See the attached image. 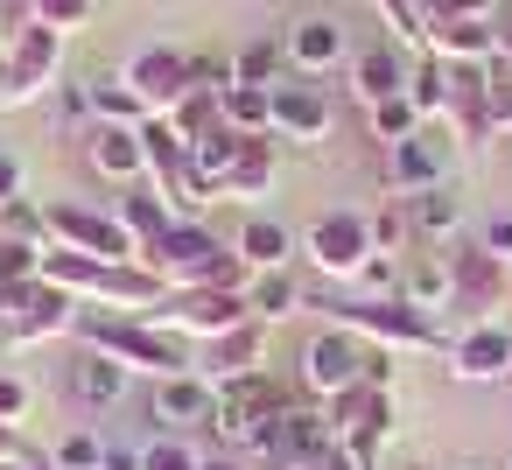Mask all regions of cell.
Masks as SVG:
<instances>
[{
    "label": "cell",
    "mask_w": 512,
    "mask_h": 470,
    "mask_svg": "<svg viewBox=\"0 0 512 470\" xmlns=\"http://www.w3.org/2000/svg\"><path fill=\"white\" fill-rule=\"evenodd\" d=\"M71 337H78V351H99V358H113V365H127V372H148V379L197 372V358H190V337H176V330H162V323H148V316L85 309Z\"/></svg>",
    "instance_id": "6da1fadb"
},
{
    "label": "cell",
    "mask_w": 512,
    "mask_h": 470,
    "mask_svg": "<svg viewBox=\"0 0 512 470\" xmlns=\"http://www.w3.org/2000/svg\"><path fill=\"white\" fill-rule=\"evenodd\" d=\"M141 267H148L162 288H246V281H253V267L239 260V246H225V239L204 232L197 218H176V225L141 253Z\"/></svg>",
    "instance_id": "7a4b0ae2"
},
{
    "label": "cell",
    "mask_w": 512,
    "mask_h": 470,
    "mask_svg": "<svg viewBox=\"0 0 512 470\" xmlns=\"http://www.w3.org/2000/svg\"><path fill=\"white\" fill-rule=\"evenodd\" d=\"M309 309H323L330 330H351V337H365L379 351H449L442 323L421 316V309H407L400 295H323Z\"/></svg>",
    "instance_id": "3957f363"
},
{
    "label": "cell",
    "mask_w": 512,
    "mask_h": 470,
    "mask_svg": "<svg viewBox=\"0 0 512 470\" xmlns=\"http://www.w3.org/2000/svg\"><path fill=\"white\" fill-rule=\"evenodd\" d=\"M295 407V393L274 379V372H246V379H232V386H218V414H211V435L225 442V449H253L260 435H267V421H281Z\"/></svg>",
    "instance_id": "277c9868"
},
{
    "label": "cell",
    "mask_w": 512,
    "mask_h": 470,
    "mask_svg": "<svg viewBox=\"0 0 512 470\" xmlns=\"http://www.w3.org/2000/svg\"><path fill=\"white\" fill-rule=\"evenodd\" d=\"M148 323H162V330H176V337L211 344V337H225V330L253 323V309H246V288H169V295L148 309Z\"/></svg>",
    "instance_id": "5b68a950"
},
{
    "label": "cell",
    "mask_w": 512,
    "mask_h": 470,
    "mask_svg": "<svg viewBox=\"0 0 512 470\" xmlns=\"http://www.w3.org/2000/svg\"><path fill=\"white\" fill-rule=\"evenodd\" d=\"M302 253H309V267H316L323 281H358L365 260L379 253V246H372V218H365V211H323V218L302 232Z\"/></svg>",
    "instance_id": "8992f818"
},
{
    "label": "cell",
    "mask_w": 512,
    "mask_h": 470,
    "mask_svg": "<svg viewBox=\"0 0 512 470\" xmlns=\"http://www.w3.org/2000/svg\"><path fill=\"white\" fill-rule=\"evenodd\" d=\"M505 288H512V267L505 260H491L484 246H456L449 253V323L456 330H470V323H491V309L505 302Z\"/></svg>",
    "instance_id": "52a82bcc"
},
{
    "label": "cell",
    "mask_w": 512,
    "mask_h": 470,
    "mask_svg": "<svg viewBox=\"0 0 512 470\" xmlns=\"http://www.w3.org/2000/svg\"><path fill=\"white\" fill-rule=\"evenodd\" d=\"M50 218V246L92 253V260H141L134 232L120 225V211H92V204H43Z\"/></svg>",
    "instance_id": "ba28073f"
},
{
    "label": "cell",
    "mask_w": 512,
    "mask_h": 470,
    "mask_svg": "<svg viewBox=\"0 0 512 470\" xmlns=\"http://www.w3.org/2000/svg\"><path fill=\"white\" fill-rule=\"evenodd\" d=\"M120 78L134 85V99L148 106V120H155V113H176V106L197 92V78H190V57H183V50H169V43H148V50H134Z\"/></svg>",
    "instance_id": "9c48e42d"
},
{
    "label": "cell",
    "mask_w": 512,
    "mask_h": 470,
    "mask_svg": "<svg viewBox=\"0 0 512 470\" xmlns=\"http://www.w3.org/2000/svg\"><path fill=\"white\" fill-rule=\"evenodd\" d=\"M302 386H309L316 400H337V393L365 386V337H351V330H316V337L302 344Z\"/></svg>",
    "instance_id": "30bf717a"
},
{
    "label": "cell",
    "mask_w": 512,
    "mask_h": 470,
    "mask_svg": "<svg viewBox=\"0 0 512 470\" xmlns=\"http://www.w3.org/2000/svg\"><path fill=\"white\" fill-rule=\"evenodd\" d=\"M323 421L337 435V449H358V456H379V435L393 428V386H351L337 400H323Z\"/></svg>",
    "instance_id": "8fae6325"
},
{
    "label": "cell",
    "mask_w": 512,
    "mask_h": 470,
    "mask_svg": "<svg viewBox=\"0 0 512 470\" xmlns=\"http://www.w3.org/2000/svg\"><path fill=\"white\" fill-rule=\"evenodd\" d=\"M64 71V36L57 29H29L22 43H8V92H0V106H36Z\"/></svg>",
    "instance_id": "7c38bea8"
},
{
    "label": "cell",
    "mask_w": 512,
    "mask_h": 470,
    "mask_svg": "<svg viewBox=\"0 0 512 470\" xmlns=\"http://www.w3.org/2000/svg\"><path fill=\"white\" fill-rule=\"evenodd\" d=\"M85 316L78 295H64L57 281H29L15 288V316H8V344H43V337H71Z\"/></svg>",
    "instance_id": "4fadbf2b"
},
{
    "label": "cell",
    "mask_w": 512,
    "mask_h": 470,
    "mask_svg": "<svg viewBox=\"0 0 512 470\" xmlns=\"http://www.w3.org/2000/svg\"><path fill=\"white\" fill-rule=\"evenodd\" d=\"M337 127V106L323 99V85L309 78H274V134L295 148H323Z\"/></svg>",
    "instance_id": "5bb4252c"
},
{
    "label": "cell",
    "mask_w": 512,
    "mask_h": 470,
    "mask_svg": "<svg viewBox=\"0 0 512 470\" xmlns=\"http://www.w3.org/2000/svg\"><path fill=\"white\" fill-rule=\"evenodd\" d=\"M442 358H449V379H463V386H491V379L512 372V330H505V323H470V330L449 337Z\"/></svg>",
    "instance_id": "9a60e30c"
},
{
    "label": "cell",
    "mask_w": 512,
    "mask_h": 470,
    "mask_svg": "<svg viewBox=\"0 0 512 470\" xmlns=\"http://www.w3.org/2000/svg\"><path fill=\"white\" fill-rule=\"evenodd\" d=\"M148 414H155V428H162V435H183V428H211V414H218V386H211L204 372H176V379H155V393H148Z\"/></svg>",
    "instance_id": "2e32d148"
},
{
    "label": "cell",
    "mask_w": 512,
    "mask_h": 470,
    "mask_svg": "<svg viewBox=\"0 0 512 470\" xmlns=\"http://www.w3.org/2000/svg\"><path fill=\"white\" fill-rule=\"evenodd\" d=\"M267 337H274V323H239V330H225V337H211L204 344V358H197V372L211 379V386H232V379H246V372H267Z\"/></svg>",
    "instance_id": "e0dca14e"
},
{
    "label": "cell",
    "mask_w": 512,
    "mask_h": 470,
    "mask_svg": "<svg viewBox=\"0 0 512 470\" xmlns=\"http://www.w3.org/2000/svg\"><path fill=\"white\" fill-rule=\"evenodd\" d=\"M281 50H288V71H295V78H323V71H337V64L351 57L337 15H302V22L281 36Z\"/></svg>",
    "instance_id": "ac0fdd59"
},
{
    "label": "cell",
    "mask_w": 512,
    "mask_h": 470,
    "mask_svg": "<svg viewBox=\"0 0 512 470\" xmlns=\"http://www.w3.org/2000/svg\"><path fill=\"white\" fill-rule=\"evenodd\" d=\"M85 162H92L106 183H141V176H148L141 127H106V120H92V127H85Z\"/></svg>",
    "instance_id": "d6986e66"
},
{
    "label": "cell",
    "mask_w": 512,
    "mask_h": 470,
    "mask_svg": "<svg viewBox=\"0 0 512 470\" xmlns=\"http://www.w3.org/2000/svg\"><path fill=\"white\" fill-rule=\"evenodd\" d=\"M428 57H442V64H491L498 57V22L442 15V22H428Z\"/></svg>",
    "instance_id": "ffe728a7"
},
{
    "label": "cell",
    "mask_w": 512,
    "mask_h": 470,
    "mask_svg": "<svg viewBox=\"0 0 512 470\" xmlns=\"http://www.w3.org/2000/svg\"><path fill=\"white\" fill-rule=\"evenodd\" d=\"M435 183H449V155H442L428 134L386 148V197H421V190H435Z\"/></svg>",
    "instance_id": "44dd1931"
},
{
    "label": "cell",
    "mask_w": 512,
    "mask_h": 470,
    "mask_svg": "<svg viewBox=\"0 0 512 470\" xmlns=\"http://www.w3.org/2000/svg\"><path fill=\"white\" fill-rule=\"evenodd\" d=\"M407 78H414V71H407V57H400L393 43H372V50H358V57H351V92H358L365 106L400 99V92H407Z\"/></svg>",
    "instance_id": "7402d4cb"
},
{
    "label": "cell",
    "mask_w": 512,
    "mask_h": 470,
    "mask_svg": "<svg viewBox=\"0 0 512 470\" xmlns=\"http://www.w3.org/2000/svg\"><path fill=\"white\" fill-rule=\"evenodd\" d=\"M127 365H113V358H99V351H78V365H71V393H78V407H92V414H106V407H120L127 400Z\"/></svg>",
    "instance_id": "603a6c76"
},
{
    "label": "cell",
    "mask_w": 512,
    "mask_h": 470,
    "mask_svg": "<svg viewBox=\"0 0 512 470\" xmlns=\"http://www.w3.org/2000/svg\"><path fill=\"white\" fill-rule=\"evenodd\" d=\"M267 190H274V148H267V134H246V148H239V162L225 169L218 197H225V204H253V197H267Z\"/></svg>",
    "instance_id": "cb8c5ba5"
},
{
    "label": "cell",
    "mask_w": 512,
    "mask_h": 470,
    "mask_svg": "<svg viewBox=\"0 0 512 470\" xmlns=\"http://www.w3.org/2000/svg\"><path fill=\"white\" fill-rule=\"evenodd\" d=\"M232 246H239V260H246L253 274H274V267H288V260H295V246H302V239H295L281 218H246Z\"/></svg>",
    "instance_id": "d4e9b609"
},
{
    "label": "cell",
    "mask_w": 512,
    "mask_h": 470,
    "mask_svg": "<svg viewBox=\"0 0 512 470\" xmlns=\"http://www.w3.org/2000/svg\"><path fill=\"white\" fill-rule=\"evenodd\" d=\"M407 218H414V239L449 246V239H456V225H463V197H456V183H435V190L407 197Z\"/></svg>",
    "instance_id": "484cf974"
},
{
    "label": "cell",
    "mask_w": 512,
    "mask_h": 470,
    "mask_svg": "<svg viewBox=\"0 0 512 470\" xmlns=\"http://www.w3.org/2000/svg\"><path fill=\"white\" fill-rule=\"evenodd\" d=\"M141 148H148V190H169L190 169V141L169 120H141Z\"/></svg>",
    "instance_id": "4316f807"
},
{
    "label": "cell",
    "mask_w": 512,
    "mask_h": 470,
    "mask_svg": "<svg viewBox=\"0 0 512 470\" xmlns=\"http://www.w3.org/2000/svg\"><path fill=\"white\" fill-rule=\"evenodd\" d=\"M400 302L421 309V316H442L449 309V253H428L414 267H400Z\"/></svg>",
    "instance_id": "83f0119b"
},
{
    "label": "cell",
    "mask_w": 512,
    "mask_h": 470,
    "mask_svg": "<svg viewBox=\"0 0 512 470\" xmlns=\"http://www.w3.org/2000/svg\"><path fill=\"white\" fill-rule=\"evenodd\" d=\"M246 309H253L260 323H288L295 309H309V295L295 288L288 267H274V274H253V281H246Z\"/></svg>",
    "instance_id": "f1b7e54d"
},
{
    "label": "cell",
    "mask_w": 512,
    "mask_h": 470,
    "mask_svg": "<svg viewBox=\"0 0 512 470\" xmlns=\"http://www.w3.org/2000/svg\"><path fill=\"white\" fill-rule=\"evenodd\" d=\"M85 99H92V120H106V127H141L148 120V106L134 99V85L127 78H85Z\"/></svg>",
    "instance_id": "f546056e"
},
{
    "label": "cell",
    "mask_w": 512,
    "mask_h": 470,
    "mask_svg": "<svg viewBox=\"0 0 512 470\" xmlns=\"http://www.w3.org/2000/svg\"><path fill=\"white\" fill-rule=\"evenodd\" d=\"M239 148H246V134H232L225 120H218L211 134H197V141H190V169H197V176L211 183V197H218V183H225V169L239 162Z\"/></svg>",
    "instance_id": "4dcf8cb0"
},
{
    "label": "cell",
    "mask_w": 512,
    "mask_h": 470,
    "mask_svg": "<svg viewBox=\"0 0 512 470\" xmlns=\"http://www.w3.org/2000/svg\"><path fill=\"white\" fill-rule=\"evenodd\" d=\"M120 225H127V232H134V246L148 253V246L176 225V211H169V197H162V190H134V197H120Z\"/></svg>",
    "instance_id": "1f68e13d"
},
{
    "label": "cell",
    "mask_w": 512,
    "mask_h": 470,
    "mask_svg": "<svg viewBox=\"0 0 512 470\" xmlns=\"http://www.w3.org/2000/svg\"><path fill=\"white\" fill-rule=\"evenodd\" d=\"M218 106H225V127H232V134H274V92H260V85H232Z\"/></svg>",
    "instance_id": "d6a6232c"
},
{
    "label": "cell",
    "mask_w": 512,
    "mask_h": 470,
    "mask_svg": "<svg viewBox=\"0 0 512 470\" xmlns=\"http://www.w3.org/2000/svg\"><path fill=\"white\" fill-rule=\"evenodd\" d=\"M407 99H414L421 120H449V64L442 57H421L414 78H407Z\"/></svg>",
    "instance_id": "836d02e7"
},
{
    "label": "cell",
    "mask_w": 512,
    "mask_h": 470,
    "mask_svg": "<svg viewBox=\"0 0 512 470\" xmlns=\"http://www.w3.org/2000/svg\"><path fill=\"white\" fill-rule=\"evenodd\" d=\"M281 64H288V50H281L274 36H260V43H246V50H232V78H239V85H260V92H274Z\"/></svg>",
    "instance_id": "e575fe53"
},
{
    "label": "cell",
    "mask_w": 512,
    "mask_h": 470,
    "mask_svg": "<svg viewBox=\"0 0 512 470\" xmlns=\"http://www.w3.org/2000/svg\"><path fill=\"white\" fill-rule=\"evenodd\" d=\"M365 113H372V141H379V148H400V141H414V134L428 127L407 92H400V99H379V106H365Z\"/></svg>",
    "instance_id": "d590c367"
},
{
    "label": "cell",
    "mask_w": 512,
    "mask_h": 470,
    "mask_svg": "<svg viewBox=\"0 0 512 470\" xmlns=\"http://www.w3.org/2000/svg\"><path fill=\"white\" fill-rule=\"evenodd\" d=\"M372 218V246L379 253H400L407 239H414V218H407V197H386L379 211H365Z\"/></svg>",
    "instance_id": "8d00e7d4"
},
{
    "label": "cell",
    "mask_w": 512,
    "mask_h": 470,
    "mask_svg": "<svg viewBox=\"0 0 512 470\" xmlns=\"http://www.w3.org/2000/svg\"><path fill=\"white\" fill-rule=\"evenodd\" d=\"M29 281H43V246L0 239V288H29Z\"/></svg>",
    "instance_id": "74e56055"
},
{
    "label": "cell",
    "mask_w": 512,
    "mask_h": 470,
    "mask_svg": "<svg viewBox=\"0 0 512 470\" xmlns=\"http://www.w3.org/2000/svg\"><path fill=\"white\" fill-rule=\"evenodd\" d=\"M50 463H57V470H106V442H99L92 428H78V435H57Z\"/></svg>",
    "instance_id": "f35d334b"
},
{
    "label": "cell",
    "mask_w": 512,
    "mask_h": 470,
    "mask_svg": "<svg viewBox=\"0 0 512 470\" xmlns=\"http://www.w3.org/2000/svg\"><path fill=\"white\" fill-rule=\"evenodd\" d=\"M141 470H204V456L183 435H155V442H141Z\"/></svg>",
    "instance_id": "ab89813d"
},
{
    "label": "cell",
    "mask_w": 512,
    "mask_h": 470,
    "mask_svg": "<svg viewBox=\"0 0 512 470\" xmlns=\"http://www.w3.org/2000/svg\"><path fill=\"white\" fill-rule=\"evenodd\" d=\"M0 239H29V246H50V218H43L29 197H15L8 211H0Z\"/></svg>",
    "instance_id": "60d3db41"
},
{
    "label": "cell",
    "mask_w": 512,
    "mask_h": 470,
    "mask_svg": "<svg viewBox=\"0 0 512 470\" xmlns=\"http://www.w3.org/2000/svg\"><path fill=\"white\" fill-rule=\"evenodd\" d=\"M372 8L386 15V29H393L400 43H421V50H428V15H421V0H372Z\"/></svg>",
    "instance_id": "b9f144b4"
},
{
    "label": "cell",
    "mask_w": 512,
    "mask_h": 470,
    "mask_svg": "<svg viewBox=\"0 0 512 470\" xmlns=\"http://www.w3.org/2000/svg\"><path fill=\"white\" fill-rule=\"evenodd\" d=\"M36 22L57 29V36H78L92 22V0H36Z\"/></svg>",
    "instance_id": "7bdbcfd3"
},
{
    "label": "cell",
    "mask_w": 512,
    "mask_h": 470,
    "mask_svg": "<svg viewBox=\"0 0 512 470\" xmlns=\"http://www.w3.org/2000/svg\"><path fill=\"white\" fill-rule=\"evenodd\" d=\"M190 78H197V92H218V99L239 85V78H232V57H218V50H211V57H190Z\"/></svg>",
    "instance_id": "ee69618b"
},
{
    "label": "cell",
    "mask_w": 512,
    "mask_h": 470,
    "mask_svg": "<svg viewBox=\"0 0 512 470\" xmlns=\"http://www.w3.org/2000/svg\"><path fill=\"white\" fill-rule=\"evenodd\" d=\"M477 246H484L491 260H505V267H512V211L484 218V225H477Z\"/></svg>",
    "instance_id": "f6af8a7d"
},
{
    "label": "cell",
    "mask_w": 512,
    "mask_h": 470,
    "mask_svg": "<svg viewBox=\"0 0 512 470\" xmlns=\"http://www.w3.org/2000/svg\"><path fill=\"white\" fill-rule=\"evenodd\" d=\"M22 414H29V386L15 372H0V428H22Z\"/></svg>",
    "instance_id": "bcb514c9"
},
{
    "label": "cell",
    "mask_w": 512,
    "mask_h": 470,
    "mask_svg": "<svg viewBox=\"0 0 512 470\" xmlns=\"http://www.w3.org/2000/svg\"><path fill=\"white\" fill-rule=\"evenodd\" d=\"M358 281H365L372 295H400V267H393V260H379V253L365 260V274H358Z\"/></svg>",
    "instance_id": "7dc6e473"
},
{
    "label": "cell",
    "mask_w": 512,
    "mask_h": 470,
    "mask_svg": "<svg viewBox=\"0 0 512 470\" xmlns=\"http://www.w3.org/2000/svg\"><path fill=\"white\" fill-rule=\"evenodd\" d=\"M15 197H22V162H15V155H0V211H8Z\"/></svg>",
    "instance_id": "c3c4849f"
},
{
    "label": "cell",
    "mask_w": 512,
    "mask_h": 470,
    "mask_svg": "<svg viewBox=\"0 0 512 470\" xmlns=\"http://www.w3.org/2000/svg\"><path fill=\"white\" fill-rule=\"evenodd\" d=\"M449 8H456V15H484V22H491V8H498V0H449Z\"/></svg>",
    "instance_id": "681fc988"
},
{
    "label": "cell",
    "mask_w": 512,
    "mask_h": 470,
    "mask_svg": "<svg viewBox=\"0 0 512 470\" xmlns=\"http://www.w3.org/2000/svg\"><path fill=\"white\" fill-rule=\"evenodd\" d=\"M498 64H512V15L498 22Z\"/></svg>",
    "instance_id": "f907efd6"
},
{
    "label": "cell",
    "mask_w": 512,
    "mask_h": 470,
    "mask_svg": "<svg viewBox=\"0 0 512 470\" xmlns=\"http://www.w3.org/2000/svg\"><path fill=\"white\" fill-rule=\"evenodd\" d=\"M8 316H15V288H0V337H8Z\"/></svg>",
    "instance_id": "816d5d0a"
},
{
    "label": "cell",
    "mask_w": 512,
    "mask_h": 470,
    "mask_svg": "<svg viewBox=\"0 0 512 470\" xmlns=\"http://www.w3.org/2000/svg\"><path fill=\"white\" fill-rule=\"evenodd\" d=\"M204 470H246L239 456H204Z\"/></svg>",
    "instance_id": "f5cc1de1"
},
{
    "label": "cell",
    "mask_w": 512,
    "mask_h": 470,
    "mask_svg": "<svg viewBox=\"0 0 512 470\" xmlns=\"http://www.w3.org/2000/svg\"><path fill=\"white\" fill-rule=\"evenodd\" d=\"M442 470H491V463H470V456H463V463H442Z\"/></svg>",
    "instance_id": "db71d44e"
},
{
    "label": "cell",
    "mask_w": 512,
    "mask_h": 470,
    "mask_svg": "<svg viewBox=\"0 0 512 470\" xmlns=\"http://www.w3.org/2000/svg\"><path fill=\"white\" fill-rule=\"evenodd\" d=\"M0 92H8V50H0Z\"/></svg>",
    "instance_id": "11a10c76"
},
{
    "label": "cell",
    "mask_w": 512,
    "mask_h": 470,
    "mask_svg": "<svg viewBox=\"0 0 512 470\" xmlns=\"http://www.w3.org/2000/svg\"><path fill=\"white\" fill-rule=\"evenodd\" d=\"M0 470H22V463H0Z\"/></svg>",
    "instance_id": "9f6ffc18"
},
{
    "label": "cell",
    "mask_w": 512,
    "mask_h": 470,
    "mask_svg": "<svg viewBox=\"0 0 512 470\" xmlns=\"http://www.w3.org/2000/svg\"><path fill=\"white\" fill-rule=\"evenodd\" d=\"M505 470H512V463H505Z\"/></svg>",
    "instance_id": "6f0895ef"
}]
</instances>
